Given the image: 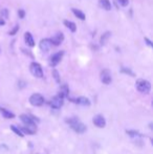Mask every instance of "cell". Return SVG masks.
I'll return each instance as SVG.
<instances>
[{"label": "cell", "mask_w": 153, "mask_h": 154, "mask_svg": "<svg viewBox=\"0 0 153 154\" xmlns=\"http://www.w3.org/2000/svg\"><path fill=\"white\" fill-rule=\"evenodd\" d=\"M101 8H103V10L105 11H110L111 10V3L109 0H99Z\"/></svg>", "instance_id": "ac0fdd59"}, {"label": "cell", "mask_w": 153, "mask_h": 154, "mask_svg": "<svg viewBox=\"0 0 153 154\" xmlns=\"http://www.w3.org/2000/svg\"><path fill=\"white\" fill-rule=\"evenodd\" d=\"M64 25H65L66 27H67L68 29H69L70 32H75L77 31V25L75 22H72V21H69V20H64Z\"/></svg>", "instance_id": "e0dca14e"}, {"label": "cell", "mask_w": 153, "mask_h": 154, "mask_svg": "<svg viewBox=\"0 0 153 154\" xmlns=\"http://www.w3.org/2000/svg\"><path fill=\"white\" fill-rule=\"evenodd\" d=\"M92 122H93L94 126H96L98 128H104L106 126V120L102 114H96V116H93Z\"/></svg>", "instance_id": "9c48e42d"}, {"label": "cell", "mask_w": 153, "mask_h": 154, "mask_svg": "<svg viewBox=\"0 0 153 154\" xmlns=\"http://www.w3.org/2000/svg\"><path fill=\"white\" fill-rule=\"evenodd\" d=\"M66 122H67L68 125L70 126V128H72L75 132H77V133H80V134L84 133V132L86 131V129H87V128H86V126L84 125V124L82 123L78 118L67 119V120H66Z\"/></svg>", "instance_id": "6da1fadb"}, {"label": "cell", "mask_w": 153, "mask_h": 154, "mask_svg": "<svg viewBox=\"0 0 153 154\" xmlns=\"http://www.w3.org/2000/svg\"><path fill=\"white\" fill-rule=\"evenodd\" d=\"M20 120L21 122L24 124L25 126H36V121L38 122V119L35 118L33 116H29V114H22L20 116Z\"/></svg>", "instance_id": "8992f818"}, {"label": "cell", "mask_w": 153, "mask_h": 154, "mask_svg": "<svg viewBox=\"0 0 153 154\" xmlns=\"http://www.w3.org/2000/svg\"><path fill=\"white\" fill-rule=\"evenodd\" d=\"M20 130L22 131L23 134H29V135H33V134L36 133V130H37V127L36 126H23V127L20 128Z\"/></svg>", "instance_id": "4fadbf2b"}, {"label": "cell", "mask_w": 153, "mask_h": 154, "mask_svg": "<svg viewBox=\"0 0 153 154\" xmlns=\"http://www.w3.org/2000/svg\"><path fill=\"white\" fill-rule=\"evenodd\" d=\"M53 77L55 78V80H56V82H57V83H60V75H59L58 70L54 69V70H53Z\"/></svg>", "instance_id": "603a6c76"}, {"label": "cell", "mask_w": 153, "mask_h": 154, "mask_svg": "<svg viewBox=\"0 0 153 154\" xmlns=\"http://www.w3.org/2000/svg\"><path fill=\"white\" fill-rule=\"evenodd\" d=\"M0 109H1V107H0Z\"/></svg>", "instance_id": "4dcf8cb0"}, {"label": "cell", "mask_w": 153, "mask_h": 154, "mask_svg": "<svg viewBox=\"0 0 153 154\" xmlns=\"http://www.w3.org/2000/svg\"><path fill=\"white\" fill-rule=\"evenodd\" d=\"M19 31V25H15V27L12 29V31H10L8 34L11 35V36H14V35H16V32Z\"/></svg>", "instance_id": "484cf974"}, {"label": "cell", "mask_w": 153, "mask_h": 154, "mask_svg": "<svg viewBox=\"0 0 153 154\" xmlns=\"http://www.w3.org/2000/svg\"><path fill=\"white\" fill-rule=\"evenodd\" d=\"M1 14H4V16H5V18H6V17H8V10H5V8H4V10L1 12Z\"/></svg>", "instance_id": "f1b7e54d"}, {"label": "cell", "mask_w": 153, "mask_h": 154, "mask_svg": "<svg viewBox=\"0 0 153 154\" xmlns=\"http://www.w3.org/2000/svg\"><path fill=\"white\" fill-rule=\"evenodd\" d=\"M63 56H64V51H58V53L54 54V55L50 57V59H49V65H50L51 67L57 66V65L61 62Z\"/></svg>", "instance_id": "5b68a950"}, {"label": "cell", "mask_w": 153, "mask_h": 154, "mask_svg": "<svg viewBox=\"0 0 153 154\" xmlns=\"http://www.w3.org/2000/svg\"><path fill=\"white\" fill-rule=\"evenodd\" d=\"M29 71L36 78H43V69L41 67V65L37 62H33L29 65Z\"/></svg>", "instance_id": "3957f363"}, {"label": "cell", "mask_w": 153, "mask_h": 154, "mask_svg": "<svg viewBox=\"0 0 153 154\" xmlns=\"http://www.w3.org/2000/svg\"><path fill=\"white\" fill-rule=\"evenodd\" d=\"M63 100L64 99H62V97H59V95H56V97H54L53 99L50 100L49 106H50L51 108H54V109H60L64 104Z\"/></svg>", "instance_id": "52a82bcc"}, {"label": "cell", "mask_w": 153, "mask_h": 154, "mask_svg": "<svg viewBox=\"0 0 153 154\" xmlns=\"http://www.w3.org/2000/svg\"><path fill=\"white\" fill-rule=\"evenodd\" d=\"M11 130H13L14 131V133L15 134H17V135H19V136H21L22 137L24 134L22 133V131L20 130V128H18V127H16V126H14V125H12L11 126Z\"/></svg>", "instance_id": "7402d4cb"}, {"label": "cell", "mask_w": 153, "mask_h": 154, "mask_svg": "<svg viewBox=\"0 0 153 154\" xmlns=\"http://www.w3.org/2000/svg\"><path fill=\"white\" fill-rule=\"evenodd\" d=\"M29 103L35 107H40L44 104V97L40 93H33L29 97Z\"/></svg>", "instance_id": "277c9868"}, {"label": "cell", "mask_w": 153, "mask_h": 154, "mask_svg": "<svg viewBox=\"0 0 153 154\" xmlns=\"http://www.w3.org/2000/svg\"><path fill=\"white\" fill-rule=\"evenodd\" d=\"M68 94H69V89H68V86L66 85V84H64V85H62L61 87H60V90H59L58 95H59V97H61L62 99H64V97H68Z\"/></svg>", "instance_id": "9a60e30c"}, {"label": "cell", "mask_w": 153, "mask_h": 154, "mask_svg": "<svg viewBox=\"0 0 153 154\" xmlns=\"http://www.w3.org/2000/svg\"><path fill=\"white\" fill-rule=\"evenodd\" d=\"M0 111H1L2 116H3L5 119H14V118H15V114L13 113V112L8 111V109H4V108H1V109H0Z\"/></svg>", "instance_id": "ffe728a7"}, {"label": "cell", "mask_w": 153, "mask_h": 154, "mask_svg": "<svg viewBox=\"0 0 153 154\" xmlns=\"http://www.w3.org/2000/svg\"><path fill=\"white\" fill-rule=\"evenodd\" d=\"M118 3L122 6H127L129 4V0H116Z\"/></svg>", "instance_id": "d4e9b609"}, {"label": "cell", "mask_w": 153, "mask_h": 154, "mask_svg": "<svg viewBox=\"0 0 153 154\" xmlns=\"http://www.w3.org/2000/svg\"><path fill=\"white\" fill-rule=\"evenodd\" d=\"M145 42H146V43H147V44H148V45H149V46H150V47H152V45H153V44H152L151 40H149V39H148V38H145Z\"/></svg>", "instance_id": "83f0119b"}, {"label": "cell", "mask_w": 153, "mask_h": 154, "mask_svg": "<svg viewBox=\"0 0 153 154\" xmlns=\"http://www.w3.org/2000/svg\"><path fill=\"white\" fill-rule=\"evenodd\" d=\"M24 40H25V43H26L29 46H31V47L35 46V40H34V37L31 32H25L24 34Z\"/></svg>", "instance_id": "5bb4252c"}, {"label": "cell", "mask_w": 153, "mask_h": 154, "mask_svg": "<svg viewBox=\"0 0 153 154\" xmlns=\"http://www.w3.org/2000/svg\"><path fill=\"white\" fill-rule=\"evenodd\" d=\"M39 46L42 51H48L53 46V43H51L50 39H42L39 43Z\"/></svg>", "instance_id": "8fae6325"}, {"label": "cell", "mask_w": 153, "mask_h": 154, "mask_svg": "<svg viewBox=\"0 0 153 154\" xmlns=\"http://www.w3.org/2000/svg\"><path fill=\"white\" fill-rule=\"evenodd\" d=\"M69 99V97H68ZM72 102L74 103L78 104V105H82V106H90V101L88 97H79L77 99H69Z\"/></svg>", "instance_id": "7c38bea8"}, {"label": "cell", "mask_w": 153, "mask_h": 154, "mask_svg": "<svg viewBox=\"0 0 153 154\" xmlns=\"http://www.w3.org/2000/svg\"><path fill=\"white\" fill-rule=\"evenodd\" d=\"M126 133L128 134L131 138H133V140H139V138H142L144 136L141 132L136 131V130H127Z\"/></svg>", "instance_id": "2e32d148"}, {"label": "cell", "mask_w": 153, "mask_h": 154, "mask_svg": "<svg viewBox=\"0 0 153 154\" xmlns=\"http://www.w3.org/2000/svg\"><path fill=\"white\" fill-rule=\"evenodd\" d=\"M100 78H101V81H102L103 84H108L111 83L112 81V77H111V72L109 69H104V70L101 71V75H100Z\"/></svg>", "instance_id": "ba28073f"}, {"label": "cell", "mask_w": 153, "mask_h": 154, "mask_svg": "<svg viewBox=\"0 0 153 154\" xmlns=\"http://www.w3.org/2000/svg\"><path fill=\"white\" fill-rule=\"evenodd\" d=\"M135 88L141 93L148 94V93L151 91V84H150V82L147 81V80L139 79L136 81V83H135Z\"/></svg>", "instance_id": "7a4b0ae2"}, {"label": "cell", "mask_w": 153, "mask_h": 154, "mask_svg": "<svg viewBox=\"0 0 153 154\" xmlns=\"http://www.w3.org/2000/svg\"><path fill=\"white\" fill-rule=\"evenodd\" d=\"M63 40H64V35L62 34L61 32H56V34L50 38L51 43H53V45H55V46H58V45H60L62 42H63Z\"/></svg>", "instance_id": "30bf717a"}, {"label": "cell", "mask_w": 153, "mask_h": 154, "mask_svg": "<svg viewBox=\"0 0 153 154\" xmlns=\"http://www.w3.org/2000/svg\"><path fill=\"white\" fill-rule=\"evenodd\" d=\"M72 13H74V15L77 17V18H79L80 20H85V14H84L82 11H80V10H77V8H72Z\"/></svg>", "instance_id": "d6986e66"}, {"label": "cell", "mask_w": 153, "mask_h": 154, "mask_svg": "<svg viewBox=\"0 0 153 154\" xmlns=\"http://www.w3.org/2000/svg\"><path fill=\"white\" fill-rule=\"evenodd\" d=\"M4 24H5V21H4L2 18H0V26H1V25H4Z\"/></svg>", "instance_id": "f546056e"}, {"label": "cell", "mask_w": 153, "mask_h": 154, "mask_svg": "<svg viewBox=\"0 0 153 154\" xmlns=\"http://www.w3.org/2000/svg\"><path fill=\"white\" fill-rule=\"evenodd\" d=\"M110 35H111V32H105L104 35H103L102 37H101V44L102 45H104V44H106V42H107V40L109 39V37H110Z\"/></svg>", "instance_id": "44dd1931"}, {"label": "cell", "mask_w": 153, "mask_h": 154, "mask_svg": "<svg viewBox=\"0 0 153 154\" xmlns=\"http://www.w3.org/2000/svg\"><path fill=\"white\" fill-rule=\"evenodd\" d=\"M122 72L127 73V75H130L131 77H134V73H133L130 69H127V68H125V67H123V68H122Z\"/></svg>", "instance_id": "cb8c5ba5"}, {"label": "cell", "mask_w": 153, "mask_h": 154, "mask_svg": "<svg viewBox=\"0 0 153 154\" xmlns=\"http://www.w3.org/2000/svg\"><path fill=\"white\" fill-rule=\"evenodd\" d=\"M18 15H19V17H20V18H24L25 12H24L23 10H19V11H18Z\"/></svg>", "instance_id": "4316f807"}]
</instances>
